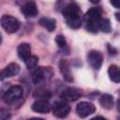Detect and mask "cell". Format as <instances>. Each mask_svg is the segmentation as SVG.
Segmentation results:
<instances>
[{
	"mask_svg": "<svg viewBox=\"0 0 120 120\" xmlns=\"http://www.w3.org/2000/svg\"><path fill=\"white\" fill-rule=\"evenodd\" d=\"M110 4L116 8H120V0H111Z\"/></svg>",
	"mask_w": 120,
	"mask_h": 120,
	"instance_id": "cell-23",
	"label": "cell"
},
{
	"mask_svg": "<svg viewBox=\"0 0 120 120\" xmlns=\"http://www.w3.org/2000/svg\"><path fill=\"white\" fill-rule=\"evenodd\" d=\"M39 24L44 27L45 29H47L50 32L54 31L55 27H56V21L53 18H48V17H43L39 20Z\"/></svg>",
	"mask_w": 120,
	"mask_h": 120,
	"instance_id": "cell-16",
	"label": "cell"
},
{
	"mask_svg": "<svg viewBox=\"0 0 120 120\" xmlns=\"http://www.w3.org/2000/svg\"><path fill=\"white\" fill-rule=\"evenodd\" d=\"M18 55L21 59L25 61L28 57H30L31 54V47L28 43H21L17 48Z\"/></svg>",
	"mask_w": 120,
	"mask_h": 120,
	"instance_id": "cell-14",
	"label": "cell"
},
{
	"mask_svg": "<svg viewBox=\"0 0 120 120\" xmlns=\"http://www.w3.org/2000/svg\"><path fill=\"white\" fill-rule=\"evenodd\" d=\"M52 113L58 118H65L68 115L70 107L65 100H57L52 104Z\"/></svg>",
	"mask_w": 120,
	"mask_h": 120,
	"instance_id": "cell-5",
	"label": "cell"
},
{
	"mask_svg": "<svg viewBox=\"0 0 120 120\" xmlns=\"http://www.w3.org/2000/svg\"><path fill=\"white\" fill-rule=\"evenodd\" d=\"M10 114H9V112L4 108L1 109V112H0V120H8Z\"/></svg>",
	"mask_w": 120,
	"mask_h": 120,
	"instance_id": "cell-22",
	"label": "cell"
},
{
	"mask_svg": "<svg viewBox=\"0 0 120 120\" xmlns=\"http://www.w3.org/2000/svg\"><path fill=\"white\" fill-rule=\"evenodd\" d=\"M99 30H101L104 33H110L111 32V22L108 19H103L101 18L99 21Z\"/></svg>",
	"mask_w": 120,
	"mask_h": 120,
	"instance_id": "cell-19",
	"label": "cell"
},
{
	"mask_svg": "<svg viewBox=\"0 0 120 120\" xmlns=\"http://www.w3.org/2000/svg\"><path fill=\"white\" fill-rule=\"evenodd\" d=\"M115 18L118 22H120V12H116L115 13Z\"/></svg>",
	"mask_w": 120,
	"mask_h": 120,
	"instance_id": "cell-25",
	"label": "cell"
},
{
	"mask_svg": "<svg viewBox=\"0 0 120 120\" xmlns=\"http://www.w3.org/2000/svg\"><path fill=\"white\" fill-rule=\"evenodd\" d=\"M25 66L28 68H34L38 66V58L36 56V55H31L30 57H28L25 61Z\"/></svg>",
	"mask_w": 120,
	"mask_h": 120,
	"instance_id": "cell-20",
	"label": "cell"
},
{
	"mask_svg": "<svg viewBox=\"0 0 120 120\" xmlns=\"http://www.w3.org/2000/svg\"><path fill=\"white\" fill-rule=\"evenodd\" d=\"M87 61H88L89 66L93 69L98 70L101 68V66H102L103 55H102V53L99 51L92 50L87 54Z\"/></svg>",
	"mask_w": 120,
	"mask_h": 120,
	"instance_id": "cell-6",
	"label": "cell"
},
{
	"mask_svg": "<svg viewBox=\"0 0 120 120\" xmlns=\"http://www.w3.org/2000/svg\"><path fill=\"white\" fill-rule=\"evenodd\" d=\"M62 13L64 18L66 19L67 24L71 28H79L82 25V12L80 8V7L74 3L71 2L68 4L65 8L62 9Z\"/></svg>",
	"mask_w": 120,
	"mask_h": 120,
	"instance_id": "cell-1",
	"label": "cell"
},
{
	"mask_svg": "<svg viewBox=\"0 0 120 120\" xmlns=\"http://www.w3.org/2000/svg\"><path fill=\"white\" fill-rule=\"evenodd\" d=\"M1 25L4 30L8 34L16 33L21 26V22L18 19L10 15H3L1 17Z\"/></svg>",
	"mask_w": 120,
	"mask_h": 120,
	"instance_id": "cell-3",
	"label": "cell"
},
{
	"mask_svg": "<svg viewBox=\"0 0 120 120\" xmlns=\"http://www.w3.org/2000/svg\"><path fill=\"white\" fill-rule=\"evenodd\" d=\"M52 75V71L49 68H38L32 74V81L34 83H40L47 78H50Z\"/></svg>",
	"mask_w": 120,
	"mask_h": 120,
	"instance_id": "cell-8",
	"label": "cell"
},
{
	"mask_svg": "<svg viewBox=\"0 0 120 120\" xmlns=\"http://www.w3.org/2000/svg\"><path fill=\"white\" fill-rule=\"evenodd\" d=\"M119 120H120V119H119Z\"/></svg>",
	"mask_w": 120,
	"mask_h": 120,
	"instance_id": "cell-28",
	"label": "cell"
},
{
	"mask_svg": "<svg viewBox=\"0 0 120 120\" xmlns=\"http://www.w3.org/2000/svg\"><path fill=\"white\" fill-rule=\"evenodd\" d=\"M23 91L20 85H13L8 88L3 95V100L7 104H12L17 102L22 97Z\"/></svg>",
	"mask_w": 120,
	"mask_h": 120,
	"instance_id": "cell-4",
	"label": "cell"
},
{
	"mask_svg": "<svg viewBox=\"0 0 120 120\" xmlns=\"http://www.w3.org/2000/svg\"><path fill=\"white\" fill-rule=\"evenodd\" d=\"M28 120H44L43 118H38V117H33V118H30Z\"/></svg>",
	"mask_w": 120,
	"mask_h": 120,
	"instance_id": "cell-27",
	"label": "cell"
},
{
	"mask_svg": "<svg viewBox=\"0 0 120 120\" xmlns=\"http://www.w3.org/2000/svg\"><path fill=\"white\" fill-rule=\"evenodd\" d=\"M116 106H117V111L120 112V98L117 100V104H116Z\"/></svg>",
	"mask_w": 120,
	"mask_h": 120,
	"instance_id": "cell-26",
	"label": "cell"
},
{
	"mask_svg": "<svg viewBox=\"0 0 120 120\" xmlns=\"http://www.w3.org/2000/svg\"><path fill=\"white\" fill-rule=\"evenodd\" d=\"M95 111H96V107L92 103L87 101H82L78 103L76 106V112L82 118L89 116L90 114L94 113Z\"/></svg>",
	"mask_w": 120,
	"mask_h": 120,
	"instance_id": "cell-7",
	"label": "cell"
},
{
	"mask_svg": "<svg viewBox=\"0 0 120 120\" xmlns=\"http://www.w3.org/2000/svg\"><path fill=\"white\" fill-rule=\"evenodd\" d=\"M32 110L38 113H48L51 112L52 106L46 99H38L32 104Z\"/></svg>",
	"mask_w": 120,
	"mask_h": 120,
	"instance_id": "cell-11",
	"label": "cell"
},
{
	"mask_svg": "<svg viewBox=\"0 0 120 120\" xmlns=\"http://www.w3.org/2000/svg\"><path fill=\"white\" fill-rule=\"evenodd\" d=\"M82 97V91L75 87H68L61 93V98L65 101H75Z\"/></svg>",
	"mask_w": 120,
	"mask_h": 120,
	"instance_id": "cell-9",
	"label": "cell"
},
{
	"mask_svg": "<svg viewBox=\"0 0 120 120\" xmlns=\"http://www.w3.org/2000/svg\"><path fill=\"white\" fill-rule=\"evenodd\" d=\"M34 97H36V98H42V99H45V98H48L50 97V93L46 89L39 88V89L36 90V92L34 93Z\"/></svg>",
	"mask_w": 120,
	"mask_h": 120,
	"instance_id": "cell-21",
	"label": "cell"
},
{
	"mask_svg": "<svg viewBox=\"0 0 120 120\" xmlns=\"http://www.w3.org/2000/svg\"><path fill=\"white\" fill-rule=\"evenodd\" d=\"M22 13L25 18H34L38 14V8L35 2H26L21 8Z\"/></svg>",
	"mask_w": 120,
	"mask_h": 120,
	"instance_id": "cell-12",
	"label": "cell"
},
{
	"mask_svg": "<svg viewBox=\"0 0 120 120\" xmlns=\"http://www.w3.org/2000/svg\"><path fill=\"white\" fill-rule=\"evenodd\" d=\"M108 75L112 82L120 83V68L116 65H111L108 68Z\"/></svg>",
	"mask_w": 120,
	"mask_h": 120,
	"instance_id": "cell-15",
	"label": "cell"
},
{
	"mask_svg": "<svg viewBox=\"0 0 120 120\" xmlns=\"http://www.w3.org/2000/svg\"><path fill=\"white\" fill-rule=\"evenodd\" d=\"M55 42H56V44L58 45V47L60 48V50H61L65 54L68 53V43H67L66 38H65L64 36H62V35H58V36L56 37V38H55Z\"/></svg>",
	"mask_w": 120,
	"mask_h": 120,
	"instance_id": "cell-18",
	"label": "cell"
},
{
	"mask_svg": "<svg viewBox=\"0 0 120 120\" xmlns=\"http://www.w3.org/2000/svg\"><path fill=\"white\" fill-rule=\"evenodd\" d=\"M19 71H20V66L17 63H10L1 71V80L16 76L19 73Z\"/></svg>",
	"mask_w": 120,
	"mask_h": 120,
	"instance_id": "cell-13",
	"label": "cell"
},
{
	"mask_svg": "<svg viewBox=\"0 0 120 120\" xmlns=\"http://www.w3.org/2000/svg\"><path fill=\"white\" fill-rule=\"evenodd\" d=\"M58 67H59V70H60L63 78L65 79V81H67L68 82H72L73 76H72V72H71L68 62L65 59H62V60H60Z\"/></svg>",
	"mask_w": 120,
	"mask_h": 120,
	"instance_id": "cell-10",
	"label": "cell"
},
{
	"mask_svg": "<svg viewBox=\"0 0 120 120\" xmlns=\"http://www.w3.org/2000/svg\"><path fill=\"white\" fill-rule=\"evenodd\" d=\"M102 10L100 8H91L85 14V28L88 32L97 33L99 30V21Z\"/></svg>",
	"mask_w": 120,
	"mask_h": 120,
	"instance_id": "cell-2",
	"label": "cell"
},
{
	"mask_svg": "<svg viewBox=\"0 0 120 120\" xmlns=\"http://www.w3.org/2000/svg\"><path fill=\"white\" fill-rule=\"evenodd\" d=\"M99 104L104 109H111L113 105V98L110 94H104L99 98Z\"/></svg>",
	"mask_w": 120,
	"mask_h": 120,
	"instance_id": "cell-17",
	"label": "cell"
},
{
	"mask_svg": "<svg viewBox=\"0 0 120 120\" xmlns=\"http://www.w3.org/2000/svg\"><path fill=\"white\" fill-rule=\"evenodd\" d=\"M90 120H107V119L104 118V117H102V116H95V117L91 118Z\"/></svg>",
	"mask_w": 120,
	"mask_h": 120,
	"instance_id": "cell-24",
	"label": "cell"
}]
</instances>
